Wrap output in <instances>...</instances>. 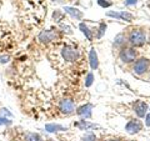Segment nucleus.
I'll return each mask as SVG.
<instances>
[{
    "instance_id": "1",
    "label": "nucleus",
    "mask_w": 150,
    "mask_h": 141,
    "mask_svg": "<svg viewBox=\"0 0 150 141\" xmlns=\"http://www.w3.org/2000/svg\"><path fill=\"white\" fill-rule=\"evenodd\" d=\"M126 36H128V44L130 46H134V48H140V46H144L146 44L148 34L144 27H142V26L129 29Z\"/></svg>"
},
{
    "instance_id": "2",
    "label": "nucleus",
    "mask_w": 150,
    "mask_h": 141,
    "mask_svg": "<svg viewBox=\"0 0 150 141\" xmlns=\"http://www.w3.org/2000/svg\"><path fill=\"white\" fill-rule=\"evenodd\" d=\"M118 56H119V60L123 64H133L138 59V50L134 46L125 45L124 48H121L119 50Z\"/></svg>"
},
{
    "instance_id": "3",
    "label": "nucleus",
    "mask_w": 150,
    "mask_h": 141,
    "mask_svg": "<svg viewBox=\"0 0 150 141\" xmlns=\"http://www.w3.org/2000/svg\"><path fill=\"white\" fill-rule=\"evenodd\" d=\"M131 70L135 75L138 76H143L146 73H149L150 70V60L148 58H139L133 63Z\"/></svg>"
},
{
    "instance_id": "4",
    "label": "nucleus",
    "mask_w": 150,
    "mask_h": 141,
    "mask_svg": "<svg viewBox=\"0 0 150 141\" xmlns=\"http://www.w3.org/2000/svg\"><path fill=\"white\" fill-rule=\"evenodd\" d=\"M62 56L65 61L68 63H75L80 56L79 50L73 45H64L62 49Z\"/></svg>"
},
{
    "instance_id": "5",
    "label": "nucleus",
    "mask_w": 150,
    "mask_h": 141,
    "mask_svg": "<svg viewBox=\"0 0 150 141\" xmlns=\"http://www.w3.org/2000/svg\"><path fill=\"white\" fill-rule=\"evenodd\" d=\"M58 31L53 30V29H46V30H41L38 35V40L40 41L41 44H45L48 45L50 43H54V41L58 40Z\"/></svg>"
},
{
    "instance_id": "6",
    "label": "nucleus",
    "mask_w": 150,
    "mask_h": 141,
    "mask_svg": "<svg viewBox=\"0 0 150 141\" xmlns=\"http://www.w3.org/2000/svg\"><path fill=\"white\" fill-rule=\"evenodd\" d=\"M106 15L110 16V18H114L116 20H123L126 23H131V21L135 20V16L133 14L129 13V11H125V10H123V11H108Z\"/></svg>"
},
{
    "instance_id": "7",
    "label": "nucleus",
    "mask_w": 150,
    "mask_h": 141,
    "mask_svg": "<svg viewBox=\"0 0 150 141\" xmlns=\"http://www.w3.org/2000/svg\"><path fill=\"white\" fill-rule=\"evenodd\" d=\"M143 130V123L138 119H131L129 123L125 125V131L130 135H135Z\"/></svg>"
},
{
    "instance_id": "8",
    "label": "nucleus",
    "mask_w": 150,
    "mask_h": 141,
    "mask_svg": "<svg viewBox=\"0 0 150 141\" xmlns=\"http://www.w3.org/2000/svg\"><path fill=\"white\" fill-rule=\"evenodd\" d=\"M59 109L63 114L70 115L75 111V104H74V101L71 100V99H68V97L63 99V100H60V102H59Z\"/></svg>"
},
{
    "instance_id": "9",
    "label": "nucleus",
    "mask_w": 150,
    "mask_h": 141,
    "mask_svg": "<svg viewBox=\"0 0 150 141\" xmlns=\"http://www.w3.org/2000/svg\"><path fill=\"white\" fill-rule=\"evenodd\" d=\"M133 110L134 112L137 114L138 117H140V119H143V117H145V115L148 114V110H149V106L145 101L143 100H138L134 102V106H133Z\"/></svg>"
},
{
    "instance_id": "10",
    "label": "nucleus",
    "mask_w": 150,
    "mask_h": 141,
    "mask_svg": "<svg viewBox=\"0 0 150 141\" xmlns=\"http://www.w3.org/2000/svg\"><path fill=\"white\" fill-rule=\"evenodd\" d=\"M93 109H94V105L93 104H85V105H83L80 106L79 109L76 110V114L79 117H81V119H91V116H93Z\"/></svg>"
},
{
    "instance_id": "11",
    "label": "nucleus",
    "mask_w": 150,
    "mask_h": 141,
    "mask_svg": "<svg viewBox=\"0 0 150 141\" xmlns=\"http://www.w3.org/2000/svg\"><path fill=\"white\" fill-rule=\"evenodd\" d=\"M126 44H128V36H126V34L125 32H119L114 39L112 48H114V50H120L121 48H124Z\"/></svg>"
},
{
    "instance_id": "12",
    "label": "nucleus",
    "mask_w": 150,
    "mask_h": 141,
    "mask_svg": "<svg viewBox=\"0 0 150 141\" xmlns=\"http://www.w3.org/2000/svg\"><path fill=\"white\" fill-rule=\"evenodd\" d=\"M64 11L69 14L70 16H71L73 19H75V20H81V19L84 18V14L81 10H79V9L76 8H73V6H65L64 8Z\"/></svg>"
},
{
    "instance_id": "13",
    "label": "nucleus",
    "mask_w": 150,
    "mask_h": 141,
    "mask_svg": "<svg viewBox=\"0 0 150 141\" xmlns=\"http://www.w3.org/2000/svg\"><path fill=\"white\" fill-rule=\"evenodd\" d=\"M89 64H90L91 70H98L99 68V58H98L95 49H90L89 51Z\"/></svg>"
},
{
    "instance_id": "14",
    "label": "nucleus",
    "mask_w": 150,
    "mask_h": 141,
    "mask_svg": "<svg viewBox=\"0 0 150 141\" xmlns=\"http://www.w3.org/2000/svg\"><path fill=\"white\" fill-rule=\"evenodd\" d=\"M75 126L79 128L80 130H91V129L98 128V125L93 124V123H90V121H88L85 119H81V120H79L78 123H75Z\"/></svg>"
},
{
    "instance_id": "15",
    "label": "nucleus",
    "mask_w": 150,
    "mask_h": 141,
    "mask_svg": "<svg viewBox=\"0 0 150 141\" xmlns=\"http://www.w3.org/2000/svg\"><path fill=\"white\" fill-rule=\"evenodd\" d=\"M79 29H80V31L85 35V37L89 41L94 40V30H91L90 27L85 24V23H80V24H79Z\"/></svg>"
},
{
    "instance_id": "16",
    "label": "nucleus",
    "mask_w": 150,
    "mask_h": 141,
    "mask_svg": "<svg viewBox=\"0 0 150 141\" xmlns=\"http://www.w3.org/2000/svg\"><path fill=\"white\" fill-rule=\"evenodd\" d=\"M45 130L48 133H60V131H67L68 128L63 125H59V124H48V125H45Z\"/></svg>"
},
{
    "instance_id": "17",
    "label": "nucleus",
    "mask_w": 150,
    "mask_h": 141,
    "mask_svg": "<svg viewBox=\"0 0 150 141\" xmlns=\"http://www.w3.org/2000/svg\"><path fill=\"white\" fill-rule=\"evenodd\" d=\"M25 141H44L43 137L36 133H28L25 135Z\"/></svg>"
},
{
    "instance_id": "18",
    "label": "nucleus",
    "mask_w": 150,
    "mask_h": 141,
    "mask_svg": "<svg viewBox=\"0 0 150 141\" xmlns=\"http://www.w3.org/2000/svg\"><path fill=\"white\" fill-rule=\"evenodd\" d=\"M105 31H106V23L104 21H101L100 24H99V29H98V32H96V39H101L103 36H104L105 34Z\"/></svg>"
},
{
    "instance_id": "19",
    "label": "nucleus",
    "mask_w": 150,
    "mask_h": 141,
    "mask_svg": "<svg viewBox=\"0 0 150 141\" xmlns=\"http://www.w3.org/2000/svg\"><path fill=\"white\" fill-rule=\"evenodd\" d=\"M59 27L62 29L63 32H65V34H73V30L71 27H70L68 24H64V23H60L59 24Z\"/></svg>"
},
{
    "instance_id": "20",
    "label": "nucleus",
    "mask_w": 150,
    "mask_h": 141,
    "mask_svg": "<svg viewBox=\"0 0 150 141\" xmlns=\"http://www.w3.org/2000/svg\"><path fill=\"white\" fill-rule=\"evenodd\" d=\"M98 5L103 9H106V8L112 6V3L109 1V0H98Z\"/></svg>"
},
{
    "instance_id": "21",
    "label": "nucleus",
    "mask_w": 150,
    "mask_h": 141,
    "mask_svg": "<svg viewBox=\"0 0 150 141\" xmlns=\"http://www.w3.org/2000/svg\"><path fill=\"white\" fill-rule=\"evenodd\" d=\"M93 82H94V75H93V73H89L85 78V86L90 87L93 85Z\"/></svg>"
},
{
    "instance_id": "22",
    "label": "nucleus",
    "mask_w": 150,
    "mask_h": 141,
    "mask_svg": "<svg viewBox=\"0 0 150 141\" xmlns=\"http://www.w3.org/2000/svg\"><path fill=\"white\" fill-rule=\"evenodd\" d=\"M63 11L62 10H55L54 13H53V19L55 21H60V20H63Z\"/></svg>"
},
{
    "instance_id": "23",
    "label": "nucleus",
    "mask_w": 150,
    "mask_h": 141,
    "mask_svg": "<svg viewBox=\"0 0 150 141\" xmlns=\"http://www.w3.org/2000/svg\"><path fill=\"white\" fill-rule=\"evenodd\" d=\"M3 125H5V126H8V125H11V120H9L8 117L0 115V128H1Z\"/></svg>"
},
{
    "instance_id": "24",
    "label": "nucleus",
    "mask_w": 150,
    "mask_h": 141,
    "mask_svg": "<svg viewBox=\"0 0 150 141\" xmlns=\"http://www.w3.org/2000/svg\"><path fill=\"white\" fill-rule=\"evenodd\" d=\"M95 140H96V137H95V135H94L93 133H88L83 137V141H95Z\"/></svg>"
},
{
    "instance_id": "25",
    "label": "nucleus",
    "mask_w": 150,
    "mask_h": 141,
    "mask_svg": "<svg viewBox=\"0 0 150 141\" xmlns=\"http://www.w3.org/2000/svg\"><path fill=\"white\" fill-rule=\"evenodd\" d=\"M0 115H1V116H8V117H11L13 115H11V112L10 111H8V109H1V110H0Z\"/></svg>"
},
{
    "instance_id": "26",
    "label": "nucleus",
    "mask_w": 150,
    "mask_h": 141,
    "mask_svg": "<svg viewBox=\"0 0 150 141\" xmlns=\"http://www.w3.org/2000/svg\"><path fill=\"white\" fill-rule=\"evenodd\" d=\"M9 61H10V56H9V55H3L1 58H0V63H1V64H6Z\"/></svg>"
},
{
    "instance_id": "27",
    "label": "nucleus",
    "mask_w": 150,
    "mask_h": 141,
    "mask_svg": "<svg viewBox=\"0 0 150 141\" xmlns=\"http://www.w3.org/2000/svg\"><path fill=\"white\" fill-rule=\"evenodd\" d=\"M138 3V0H125L124 4L125 6H131V5H135V4Z\"/></svg>"
},
{
    "instance_id": "28",
    "label": "nucleus",
    "mask_w": 150,
    "mask_h": 141,
    "mask_svg": "<svg viewBox=\"0 0 150 141\" xmlns=\"http://www.w3.org/2000/svg\"><path fill=\"white\" fill-rule=\"evenodd\" d=\"M145 126H150V112H148L146 115H145Z\"/></svg>"
},
{
    "instance_id": "29",
    "label": "nucleus",
    "mask_w": 150,
    "mask_h": 141,
    "mask_svg": "<svg viewBox=\"0 0 150 141\" xmlns=\"http://www.w3.org/2000/svg\"><path fill=\"white\" fill-rule=\"evenodd\" d=\"M146 43L150 45V31H149V34H148V37H146Z\"/></svg>"
},
{
    "instance_id": "30",
    "label": "nucleus",
    "mask_w": 150,
    "mask_h": 141,
    "mask_svg": "<svg viewBox=\"0 0 150 141\" xmlns=\"http://www.w3.org/2000/svg\"><path fill=\"white\" fill-rule=\"evenodd\" d=\"M53 1H54V3H64L65 0H53Z\"/></svg>"
},
{
    "instance_id": "31",
    "label": "nucleus",
    "mask_w": 150,
    "mask_h": 141,
    "mask_svg": "<svg viewBox=\"0 0 150 141\" xmlns=\"http://www.w3.org/2000/svg\"><path fill=\"white\" fill-rule=\"evenodd\" d=\"M109 141H119V140H109Z\"/></svg>"
},
{
    "instance_id": "32",
    "label": "nucleus",
    "mask_w": 150,
    "mask_h": 141,
    "mask_svg": "<svg viewBox=\"0 0 150 141\" xmlns=\"http://www.w3.org/2000/svg\"><path fill=\"white\" fill-rule=\"evenodd\" d=\"M149 78H150V70H149Z\"/></svg>"
},
{
    "instance_id": "33",
    "label": "nucleus",
    "mask_w": 150,
    "mask_h": 141,
    "mask_svg": "<svg viewBox=\"0 0 150 141\" xmlns=\"http://www.w3.org/2000/svg\"><path fill=\"white\" fill-rule=\"evenodd\" d=\"M149 111H150V107H149Z\"/></svg>"
}]
</instances>
